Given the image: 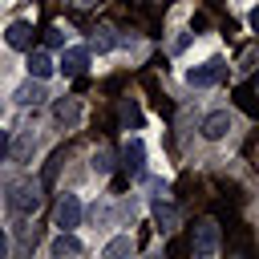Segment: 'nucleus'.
Returning a JSON list of instances; mask_svg holds the SVG:
<instances>
[{"label": "nucleus", "instance_id": "5", "mask_svg": "<svg viewBox=\"0 0 259 259\" xmlns=\"http://www.w3.org/2000/svg\"><path fill=\"white\" fill-rule=\"evenodd\" d=\"M53 117H57L65 130H77V125H81V101H77V97H57V101H53Z\"/></svg>", "mask_w": 259, "mask_h": 259}, {"label": "nucleus", "instance_id": "2", "mask_svg": "<svg viewBox=\"0 0 259 259\" xmlns=\"http://www.w3.org/2000/svg\"><path fill=\"white\" fill-rule=\"evenodd\" d=\"M223 77H227V61H223V57H206L202 65L186 69V85H194V89H210V85H219Z\"/></svg>", "mask_w": 259, "mask_h": 259}, {"label": "nucleus", "instance_id": "16", "mask_svg": "<svg viewBox=\"0 0 259 259\" xmlns=\"http://www.w3.org/2000/svg\"><path fill=\"white\" fill-rule=\"evenodd\" d=\"M109 166H113V162H109V150H97V154H93V170H97V174H109Z\"/></svg>", "mask_w": 259, "mask_h": 259}, {"label": "nucleus", "instance_id": "8", "mask_svg": "<svg viewBox=\"0 0 259 259\" xmlns=\"http://www.w3.org/2000/svg\"><path fill=\"white\" fill-rule=\"evenodd\" d=\"M4 40H8V49L28 53V49H32V24H28V20H12L8 32H4Z\"/></svg>", "mask_w": 259, "mask_h": 259}, {"label": "nucleus", "instance_id": "7", "mask_svg": "<svg viewBox=\"0 0 259 259\" xmlns=\"http://www.w3.org/2000/svg\"><path fill=\"white\" fill-rule=\"evenodd\" d=\"M121 162H125L130 178H142V170H146V146H142V138H130V142H125Z\"/></svg>", "mask_w": 259, "mask_h": 259}, {"label": "nucleus", "instance_id": "10", "mask_svg": "<svg viewBox=\"0 0 259 259\" xmlns=\"http://www.w3.org/2000/svg\"><path fill=\"white\" fill-rule=\"evenodd\" d=\"M53 69H57V61H53L45 49H28V77L49 81V77H53Z\"/></svg>", "mask_w": 259, "mask_h": 259}, {"label": "nucleus", "instance_id": "17", "mask_svg": "<svg viewBox=\"0 0 259 259\" xmlns=\"http://www.w3.org/2000/svg\"><path fill=\"white\" fill-rule=\"evenodd\" d=\"M125 251H134V243H130L125 235H121V239H113V243L105 247V255H125Z\"/></svg>", "mask_w": 259, "mask_h": 259}, {"label": "nucleus", "instance_id": "6", "mask_svg": "<svg viewBox=\"0 0 259 259\" xmlns=\"http://www.w3.org/2000/svg\"><path fill=\"white\" fill-rule=\"evenodd\" d=\"M85 65H89V49H81V45L65 49V53H61V61H57V69H61L65 77H77V73H85Z\"/></svg>", "mask_w": 259, "mask_h": 259}, {"label": "nucleus", "instance_id": "3", "mask_svg": "<svg viewBox=\"0 0 259 259\" xmlns=\"http://www.w3.org/2000/svg\"><path fill=\"white\" fill-rule=\"evenodd\" d=\"M53 223H57L61 231H73V227L81 223V198H77V194H61V198H57V210H53Z\"/></svg>", "mask_w": 259, "mask_h": 259}, {"label": "nucleus", "instance_id": "19", "mask_svg": "<svg viewBox=\"0 0 259 259\" xmlns=\"http://www.w3.org/2000/svg\"><path fill=\"white\" fill-rule=\"evenodd\" d=\"M4 251H8V239H4V231H0V259H4Z\"/></svg>", "mask_w": 259, "mask_h": 259}, {"label": "nucleus", "instance_id": "1", "mask_svg": "<svg viewBox=\"0 0 259 259\" xmlns=\"http://www.w3.org/2000/svg\"><path fill=\"white\" fill-rule=\"evenodd\" d=\"M8 202H12V210H16V214H36V210H40V202H45L40 182H36V178L16 182V186L8 190Z\"/></svg>", "mask_w": 259, "mask_h": 259}, {"label": "nucleus", "instance_id": "4", "mask_svg": "<svg viewBox=\"0 0 259 259\" xmlns=\"http://www.w3.org/2000/svg\"><path fill=\"white\" fill-rule=\"evenodd\" d=\"M214 251H219V227H214L210 219H202V223L194 227V255L210 259Z\"/></svg>", "mask_w": 259, "mask_h": 259}, {"label": "nucleus", "instance_id": "15", "mask_svg": "<svg viewBox=\"0 0 259 259\" xmlns=\"http://www.w3.org/2000/svg\"><path fill=\"white\" fill-rule=\"evenodd\" d=\"M93 49H97V53L113 49V28H97V36H93Z\"/></svg>", "mask_w": 259, "mask_h": 259}, {"label": "nucleus", "instance_id": "11", "mask_svg": "<svg viewBox=\"0 0 259 259\" xmlns=\"http://www.w3.org/2000/svg\"><path fill=\"white\" fill-rule=\"evenodd\" d=\"M12 97H16V105H40V101H45L49 93H45V81L28 77V81H24V85H20V89H16Z\"/></svg>", "mask_w": 259, "mask_h": 259}, {"label": "nucleus", "instance_id": "14", "mask_svg": "<svg viewBox=\"0 0 259 259\" xmlns=\"http://www.w3.org/2000/svg\"><path fill=\"white\" fill-rule=\"evenodd\" d=\"M154 219L162 223V231H174V227H178V210H174L170 202H154Z\"/></svg>", "mask_w": 259, "mask_h": 259}, {"label": "nucleus", "instance_id": "12", "mask_svg": "<svg viewBox=\"0 0 259 259\" xmlns=\"http://www.w3.org/2000/svg\"><path fill=\"white\" fill-rule=\"evenodd\" d=\"M85 247H81V239H73V231H61L53 243H49V255L53 259H65V255H81Z\"/></svg>", "mask_w": 259, "mask_h": 259}, {"label": "nucleus", "instance_id": "13", "mask_svg": "<svg viewBox=\"0 0 259 259\" xmlns=\"http://www.w3.org/2000/svg\"><path fill=\"white\" fill-rule=\"evenodd\" d=\"M117 113H121V125H125V130H138V125H142V109H138V101L125 97V101L117 105Z\"/></svg>", "mask_w": 259, "mask_h": 259}, {"label": "nucleus", "instance_id": "9", "mask_svg": "<svg viewBox=\"0 0 259 259\" xmlns=\"http://www.w3.org/2000/svg\"><path fill=\"white\" fill-rule=\"evenodd\" d=\"M227 130H231V113H227V109H214V113L202 117V138H206V142L227 138Z\"/></svg>", "mask_w": 259, "mask_h": 259}, {"label": "nucleus", "instance_id": "18", "mask_svg": "<svg viewBox=\"0 0 259 259\" xmlns=\"http://www.w3.org/2000/svg\"><path fill=\"white\" fill-rule=\"evenodd\" d=\"M45 40H49V45H65V32H61V28H49V36H45Z\"/></svg>", "mask_w": 259, "mask_h": 259}]
</instances>
